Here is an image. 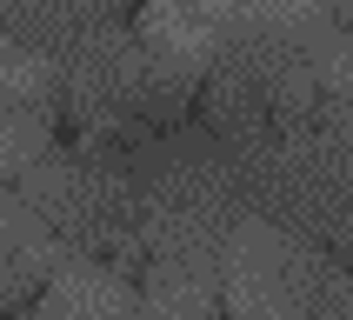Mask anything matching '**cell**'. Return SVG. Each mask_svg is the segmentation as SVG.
I'll return each instance as SVG.
<instances>
[{
    "mask_svg": "<svg viewBox=\"0 0 353 320\" xmlns=\"http://www.w3.org/2000/svg\"><path fill=\"white\" fill-rule=\"evenodd\" d=\"M34 320H140V280L114 260L74 254L40 287Z\"/></svg>",
    "mask_w": 353,
    "mask_h": 320,
    "instance_id": "277c9868",
    "label": "cell"
},
{
    "mask_svg": "<svg viewBox=\"0 0 353 320\" xmlns=\"http://www.w3.org/2000/svg\"><path fill=\"white\" fill-rule=\"evenodd\" d=\"M194 7L214 20L220 34H240V27H254V20L267 14V0H194Z\"/></svg>",
    "mask_w": 353,
    "mask_h": 320,
    "instance_id": "ba28073f",
    "label": "cell"
},
{
    "mask_svg": "<svg viewBox=\"0 0 353 320\" xmlns=\"http://www.w3.org/2000/svg\"><path fill=\"white\" fill-rule=\"evenodd\" d=\"M0 107H27V114H54L60 107V60L27 47V40L0 34Z\"/></svg>",
    "mask_w": 353,
    "mask_h": 320,
    "instance_id": "8992f818",
    "label": "cell"
},
{
    "mask_svg": "<svg viewBox=\"0 0 353 320\" xmlns=\"http://www.w3.org/2000/svg\"><path fill=\"white\" fill-rule=\"evenodd\" d=\"M67 260H74V247H67L14 187H0V314L20 307V300H34Z\"/></svg>",
    "mask_w": 353,
    "mask_h": 320,
    "instance_id": "3957f363",
    "label": "cell"
},
{
    "mask_svg": "<svg viewBox=\"0 0 353 320\" xmlns=\"http://www.w3.org/2000/svg\"><path fill=\"white\" fill-rule=\"evenodd\" d=\"M334 254L267 214H240L220 247V307L227 320H314Z\"/></svg>",
    "mask_w": 353,
    "mask_h": 320,
    "instance_id": "7a4b0ae2",
    "label": "cell"
},
{
    "mask_svg": "<svg viewBox=\"0 0 353 320\" xmlns=\"http://www.w3.org/2000/svg\"><path fill=\"white\" fill-rule=\"evenodd\" d=\"M314 320H353V267H340V260H334V274H327V287H320Z\"/></svg>",
    "mask_w": 353,
    "mask_h": 320,
    "instance_id": "9c48e42d",
    "label": "cell"
},
{
    "mask_svg": "<svg viewBox=\"0 0 353 320\" xmlns=\"http://www.w3.org/2000/svg\"><path fill=\"white\" fill-rule=\"evenodd\" d=\"M74 254L114 260L140 254L134 240V167L127 147H47L14 187Z\"/></svg>",
    "mask_w": 353,
    "mask_h": 320,
    "instance_id": "6da1fadb",
    "label": "cell"
},
{
    "mask_svg": "<svg viewBox=\"0 0 353 320\" xmlns=\"http://www.w3.org/2000/svg\"><path fill=\"white\" fill-rule=\"evenodd\" d=\"M134 27H140V47H147V60H154V74L194 80V87L214 74L220 40H227L194 0H147Z\"/></svg>",
    "mask_w": 353,
    "mask_h": 320,
    "instance_id": "5b68a950",
    "label": "cell"
},
{
    "mask_svg": "<svg viewBox=\"0 0 353 320\" xmlns=\"http://www.w3.org/2000/svg\"><path fill=\"white\" fill-rule=\"evenodd\" d=\"M47 147H54V127H47V114L0 107V187H20V174H27V167L47 154Z\"/></svg>",
    "mask_w": 353,
    "mask_h": 320,
    "instance_id": "52a82bcc",
    "label": "cell"
}]
</instances>
